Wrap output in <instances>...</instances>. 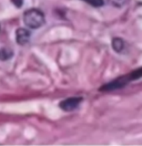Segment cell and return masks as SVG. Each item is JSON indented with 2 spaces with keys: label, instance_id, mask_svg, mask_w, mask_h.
<instances>
[{
  "label": "cell",
  "instance_id": "52a82bcc",
  "mask_svg": "<svg viewBox=\"0 0 142 146\" xmlns=\"http://www.w3.org/2000/svg\"><path fill=\"white\" fill-rule=\"evenodd\" d=\"M83 1L93 7H102L104 5V0H83Z\"/></svg>",
  "mask_w": 142,
  "mask_h": 146
},
{
  "label": "cell",
  "instance_id": "3957f363",
  "mask_svg": "<svg viewBox=\"0 0 142 146\" xmlns=\"http://www.w3.org/2000/svg\"><path fill=\"white\" fill-rule=\"evenodd\" d=\"M81 102H82V98H69L61 101L59 103V106L64 112H71L77 109L81 104Z\"/></svg>",
  "mask_w": 142,
  "mask_h": 146
},
{
  "label": "cell",
  "instance_id": "8992f818",
  "mask_svg": "<svg viewBox=\"0 0 142 146\" xmlns=\"http://www.w3.org/2000/svg\"><path fill=\"white\" fill-rule=\"evenodd\" d=\"M12 56V51L7 48H2L0 50V59L1 60H8Z\"/></svg>",
  "mask_w": 142,
  "mask_h": 146
},
{
  "label": "cell",
  "instance_id": "ba28073f",
  "mask_svg": "<svg viewBox=\"0 0 142 146\" xmlns=\"http://www.w3.org/2000/svg\"><path fill=\"white\" fill-rule=\"evenodd\" d=\"M12 2H13L15 6H17V7H21V6H22V0H12Z\"/></svg>",
  "mask_w": 142,
  "mask_h": 146
},
{
  "label": "cell",
  "instance_id": "277c9868",
  "mask_svg": "<svg viewBox=\"0 0 142 146\" xmlns=\"http://www.w3.org/2000/svg\"><path fill=\"white\" fill-rule=\"evenodd\" d=\"M30 32L23 29V28H19L17 31H16V41H17L18 44L20 46H25L27 44L29 41H30Z\"/></svg>",
  "mask_w": 142,
  "mask_h": 146
},
{
  "label": "cell",
  "instance_id": "7a4b0ae2",
  "mask_svg": "<svg viewBox=\"0 0 142 146\" xmlns=\"http://www.w3.org/2000/svg\"><path fill=\"white\" fill-rule=\"evenodd\" d=\"M44 21H46L44 15L39 9L32 8L27 10L23 13V22L30 29H39L44 25Z\"/></svg>",
  "mask_w": 142,
  "mask_h": 146
},
{
  "label": "cell",
  "instance_id": "6da1fadb",
  "mask_svg": "<svg viewBox=\"0 0 142 146\" xmlns=\"http://www.w3.org/2000/svg\"><path fill=\"white\" fill-rule=\"evenodd\" d=\"M142 78V68L140 69H137L132 72L128 73L121 78H118L111 82L107 83L104 85H102L100 88V91L101 92H110V91H115V90H119V89H122L124 88L127 84H129L132 81H135L138 79Z\"/></svg>",
  "mask_w": 142,
  "mask_h": 146
},
{
  "label": "cell",
  "instance_id": "5b68a950",
  "mask_svg": "<svg viewBox=\"0 0 142 146\" xmlns=\"http://www.w3.org/2000/svg\"><path fill=\"white\" fill-rule=\"evenodd\" d=\"M124 41L121 38H113L112 39V48L115 52L118 53H121L124 50Z\"/></svg>",
  "mask_w": 142,
  "mask_h": 146
}]
</instances>
